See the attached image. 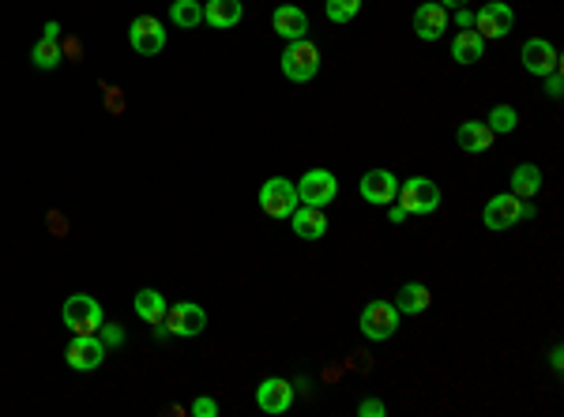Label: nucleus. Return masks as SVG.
<instances>
[{
  "instance_id": "obj_1",
  "label": "nucleus",
  "mask_w": 564,
  "mask_h": 417,
  "mask_svg": "<svg viewBox=\"0 0 564 417\" xmlns=\"http://www.w3.org/2000/svg\"><path fill=\"white\" fill-rule=\"evenodd\" d=\"M534 215H538V207L531 200H519L512 192H500V196H493L486 203L482 222H486V229H512L515 222H527Z\"/></svg>"
},
{
  "instance_id": "obj_2",
  "label": "nucleus",
  "mask_w": 564,
  "mask_h": 417,
  "mask_svg": "<svg viewBox=\"0 0 564 417\" xmlns=\"http://www.w3.org/2000/svg\"><path fill=\"white\" fill-rule=\"evenodd\" d=\"M60 324L76 331V335H98V327L106 324V312L91 294H72L65 308H60Z\"/></svg>"
},
{
  "instance_id": "obj_3",
  "label": "nucleus",
  "mask_w": 564,
  "mask_h": 417,
  "mask_svg": "<svg viewBox=\"0 0 564 417\" xmlns=\"http://www.w3.org/2000/svg\"><path fill=\"white\" fill-rule=\"evenodd\" d=\"M282 75L290 79V83H309L312 75L320 72V49L312 46L309 38H301V41H290V46L282 49Z\"/></svg>"
},
{
  "instance_id": "obj_4",
  "label": "nucleus",
  "mask_w": 564,
  "mask_h": 417,
  "mask_svg": "<svg viewBox=\"0 0 564 417\" xmlns=\"http://www.w3.org/2000/svg\"><path fill=\"white\" fill-rule=\"evenodd\" d=\"M395 200H399L407 215H433L441 207V189L429 177H410V181H399V196Z\"/></svg>"
},
{
  "instance_id": "obj_5",
  "label": "nucleus",
  "mask_w": 564,
  "mask_h": 417,
  "mask_svg": "<svg viewBox=\"0 0 564 417\" xmlns=\"http://www.w3.org/2000/svg\"><path fill=\"white\" fill-rule=\"evenodd\" d=\"M399 331V308L395 301H369L362 308V335L369 342H388Z\"/></svg>"
},
{
  "instance_id": "obj_6",
  "label": "nucleus",
  "mask_w": 564,
  "mask_h": 417,
  "mask_svg": "<svg viewBox=\"0 0 564 417\" xmlns=\"http://www.w3.org/2000/svg\"><path fill=\"white\" fill-rule=\"evenodd\" d=\"M260 211L271 218H290L298 211V184L286 177H271L260 189Z\"/></svg>"
},
{
  "instance_id": "obj_7",
  "label": "nucleus",
  "mask_w": 564,
  "mask_h": 417,
  "mask_svg": "<svg viewBox=\"0 0 564 417\" xmlns=\"http://www.w3.org/2000/svg\"><path fill=\"white\" fill-rule=\"evenodd\" d=\"M336 196H339V181L331 170H309L298 184V203L305 207H331Z\"/></svg>"
},
{
  "instance_id": "obj_8",
  "label": "nucleus",
  "mask_w": 564,
  "mask_h": 417,
  "mask_svg": "<svg viewBox=\"0 0 564 417\" xmlns=\"http://www.w3.org/2000/svg\"><path fill=\"white\" fill-rule=\"evenodd\" d=\"M166 327H170V335H177V339H196L207 331V312L196 301H181L166 312Z\"/></svg>"
},
{
  "instance_id": "obj_9",
  "label": "nucleus",
  "mask_w": 564,
  "mask_h": 417,
  "mask_svg": "<svg viewBox=\"0 0 564 417\" xmlns=\"http://www.w3.org/2000/svg\"><path fill=\"white\" fill-rule=\"evenodd\" d=\"M474 27L486 41L489 38H508L512 27H515V12H512V4H505V0H489V4H482V12L474 15Z\"/></svg>"
},
{
  "instance_id": "obj_10",
  "label": "nucleus",
  "mask_w": 564,
  "mask_h": 417,
  "mask_svg": "<svg viewBox=\"0 0 564 417\" xmlns=\"http://www.w3.org/2000/svg\"><path fill=\"white\" fill-rule=\"evenodd\" d=\"M129 41L139 57H158L166 49V27L155 15H136L132 27H129Z\"/></svg>"
},
{
  "instance_id": "obj_11",
  "label": "nucleus",
  "mask_w": 564,
  "mask_h": 417,
  "mask_svg": "<svg viewBox=\"0 0 564 417\" xmlns=\"http://www.w3.org/2000/svg\"><path fill=\"white\" fill-rule=\"evenodd\" d=\"M65 361L76 372H94L102 361H106V342H102L98 335H76L65 350Z\"/></svg>"
},
{
  "instance_id": "obj_12",
  "label": "nucleus",
  "mask_w": 564,
  "mask_h": 417,
  "mask_svg": "<svg viewBox=\"0 0 564 417\" xmlns=\"http://www.w3.org/2000/svg\"><path fill=\"white\" fill-rule=\"evenodd\" d=\"M519 60H524V68L531 75H542V79L560 68V53H557L553 41H546V38H531L524 46V53H519Z\"/></svg>"
},
{
  "instance_id": "obj_13",
  "label": "nucleus",
  "mask_w": 564,
  "mask_h": 417,
  "mask_svg": "<svg viewBox=\"0 0 564 417\" xmlns=\"http://www.w3.org/2000/svg\"><path fill=\"white\" fill-rule=\"evenodd\" d=\"M256 406H260L264 413H286L290 406H294V384L282 380V377L260 380V387H256Z\"/></svg>"
},
{
  "instance_id": "obj_14",
  "label": "nucleus",
  "mask_w": 564,
  "mask_h": 417,
  "mask_svg": "<svg viewBox=\"0 0 564 417\" xmlns=\"http://www.w3.org/2000/svg\"><path fill=\"white\" fill-rule=\"evenodd\" d=\"M395 196H399V177H395L391 170H369L362 177V200L365 203L388 207V203H395Z\"/></svg>"
},
{
  "instance_id": "obj_15",
  "label": "nucleus",
  "mask_w": 564,
  "mask_h": 417,
  "mask_svg": "<svg viewBox=\"0 0 564 417\" xmlns=\"http://www.w3.org/2000/svg\"><path fill=\"white\" fill-rule=\"evenodd\" d=\"M448 31V8H441L433 0V4H422L414 12V34L422 38V41H436V38H444Z\"/></svg>"
},
{
  "instance_id": "obj_16",
  "label": "nucleus",
  "mask_w": 564,
  "mask_h": 417,
  "mask_svg": "<svg viewBox=\"0 0 564 417\" xmlns=\"http://www.w3.org/2000/svg\"><path fill=\"white\" fill-rule=\"evenodd\" d=\"M290 226H294V234L301 241H320L327 234V215H324V207H305L298 203V211L290 215Z\"/></svg>"
},
{
  "instance_id": "obj_17",
  "label": "nucleus",
  "mask_w": 564,
  "mask_h": 417,
  "mask_svg": "<svg viewBox=\"0 0 564 417\" xmlns=\"http://www.w3.org/2000/svg\"><path fill=\"white\" fill-rule=\"evenodd\" d=\"M455 143H459V151H467V155H482L493 147V132L486 120H467L455 129Z\"/></svg>"
},
{
  "instance_id": "obj_18",
  "label": "nucleus",
  "mask_w": 564,
  "mask_h": 417,
  "mask_svg": "<svg viewBox=\"0 0 564 417\" xmlns=\"http://www.w3.org/2000/svg\"><path fill=\"white\" fill-rule=\"evenodd\" d=\"M241 0H207L203 4V23H211L215 31H229V27H237L241 23Z\"/></svg>"
},
{
  "instance_id": "obj_19",
  "label": "nucleus",
  "mask_w": 564,
  "mask_h": 417,
  "mask_svg": "<svg viewBox=\"0 0 564 417\" xmlns=\"http://www.w3.org/2000/svg\"><path fill=\"white\" fill-rule=\"evenodd\" d=\"M275 34H282L286 41H301L309 34V15L298 4H279L275 8Z\"/></svg>"
},
{
  "instance_id": "obj_20",
  "label": "nucleus",
  "mask_w": 564,
  "mask_h": 417,
  "mask_svg": "<svg viewBox=\"0 0 564 417\" xmlns=\"http://www.w3.org/2000/svg\"><path fill=\"white\" fill-rule=\"evenodd\" d=\"M429 305H433V294L422 282H407L399 294H395V308H399V316H422Z\"/></svg>"
},
{
  "instance_id": "obj_21",
  "label": "nucleus",
  "mask_w": 564,
  "mask_h": 417,
  "mask_svg": "<svg viewBox=\"0 0 564 417\" xmlns=\"http://www.w3.org/2000/svg\"><path fill=\"white\" fill-rule=\"evenodd\" d=\"M452 57L459 65H478V60L486 57V38L478 31H459L455 41H452Z\"/></svg>"
},
{
  "instance_id": "obj_22",
  "label": "nucleus",
  "mask_w": 564,
  "mask_h": 417,
  "mask_svg": "<svg viewBox=\"0 0 564 417\" xmlns=\"http://www.w3.org/2000/svg\"><path fill=\"white\" fill-rule=\"evenodd\" d=\"M538 192H542V165H534V162L515 165V170H512V196L534 200Z\"/></svg>"
},
{
  "instance_id": "obj_23",
  "label": "nucleus",
  "mask_w": 564,
  "mask_h": 417,
  "mask_svg": "<svg viewBox=\"0 0 564 417\" xmlns=\"http://www.w3.org/2000/svg\"><path fill=\"white\" fill-rule=\"evenodd\" d=\"M136 316L143 320V324H166V312H170V305H166V297L158 294V289H139L136 294Z\"/></svg>"
},
{
  "instance_id": "obj_24",
  "label": "nucleus",
  "mask_w": 564,
  "mask_h": 417,
  "mask_svg": "<svg viewBox=\"0 0 564 417\" xmlns=\"http://www.w3.org/2000/svg\"><path fill=\"white\" fill-rule=\"evenodd\" d=\"M170 23L181 31H192L203 23V4L200 0H174L170 4Z\"/></svg>"
},
{
  "instance_id": "obj_25",
  "label": "nucleus",
  "mask_w": 564,
  "mask_h": 417,
  "mask_svg": "<svg viewBox=\"0 0 564 417\" xmlns=\"http://www.w3.org/2000/svg\"><path fill=\"white\" fill-rule=\"evenodd\" d=\"M31 60H34V68L41 72H49L57 68L60 60H65V49H60V41H49V38H38L34 41V49H31Z\"/></svg>"
},
{
  "instance_id": "obj_26",
  "label": "nucleus",
  "mask_w": 564,
  "mask_h": 417,
  "mask_svg": "<svg viewBox=\"0 0 564 417\" xmlns=\"http://www.w3.org/2000/svg\"><path fill=\"white\" fill-rule=\"evenodd\" d=\"M489 124V132L493 136H505V132H515V124H519V113L512 106H493V113L486 117Z\"/></svg>"
},
{
  "instance_id": "obj_27",
  "label": "nucleus",
  "mask_w": 564,
  "mask_h": 417,
  "mask_svg": "<svg viewBox=\"0 0 564 417\" xmlns=\"http://www.w3.org/2000/svg\"><path fill=\"white\" fill-rule=\"evenodd\" d=\"M324 12H327V19L331 23H354V15L362 12V0H327L324 4Z\"/></svg>"
},
{
  "instance_id": "obj_28",
  "label": "nucleus",
  "mask_w": 564,
  "mask_h": 417,
  "mask_svg": "<svg viewBox=\"0 0 564 417\" xmlns=\"http://www.w3.org/2000/svg\"><path fill=\"white\" fill-rule=\"evenodd\" d=\"M98 339L106 342V346H121L124 342V327L121 324H102L98 327Z\"/></svg>"
},
{
  "instance_id": "obj_29",
  "label": "nucleus",
  "mask_w": 564,
  "mask_h": 417,
  "mask_svg": "<svg viewBox=\"0 0 564 417\" xmlns=\"http://www.w3.org/2000/svg\"><path fill=\"white\" fill-rule=\"evenodd\" d=\"M188 413H192V417H215L219 413V403L215 399H196Z\"/></svg>"
},
{
  "instance_id": "obj_30",
  "label": "nucleus",
  "mask_w": 564,
  "mask_h": 417,
  "mask_svg": "<svg viewBox=\"0 0 564 417\" xmlns=\"http://www.w3.org/2000/svg\"><path fill=\"white\" fill-rule=\"evenodd\" d=\"M358 413H362V417H384V413H388V406H384L380 399H365V403L358 406Z\"/></svg>"
},
{
  "instance_id": "obj_31",
  "label": "nucleus",
  "mask_w": 564,
  "mask_h": 417,
  "mask_svg": "<svg viewBox=\"0 0 564 417\" xmlns=\"http://www.w3.org/2000/svg\"><path fill=\"white\" fill-rule=\"evenodd\" d=\"M546 94H550V98H560V94H564V91H560V68L546 75Z\"/></svg>"
},
{
  "instance_id": "obj_32",
  "label": "nucleus",
  "mask_w": 564,
  "mask_h": 417,
  "mask_svg": "<svg viewBox=\"0 0 564 417\" xmlns=\"http://www.w3.org/2000/svg\"><path fill=\"white\" fill-rule=\"evenodd\" d=\"M106 106H110L113 113H121V110H124V98L117 94V87H106Z\"/></svg>"
},
{
  "instance_id": "obj_33",
  "label": "nucleus",
  "mask_w": 564,
  "mask_h": 417,
  "mask_svg": "<svg viewBox=\"0 0 564 417\" xmlns=\"http://www.w3.org/2000/svg\"><path fill=\"white\" fill-rule=\"evenodd\" d=\"M41 38H49V41H60V23H57V19H49V23L41 27Z\"/></svg>"
},
{
  "instance_id": "obj_34",
  "label": "nucleus",
  "mask_w": 564,
  "mask_h": 417,
  "mask_svg": "<svg viewBox=\"0 0 564 417\" xmlns=\"http://www.w3.org/2000/svg\"><path fill=\"white\" fill-rule=\"evenodd\" d=\"M455 23H459V27H463V31H467V27L474 23V15H470L467 8H455Z\"/></svg>"
},
{
  "instance_id": "obj_35",
  "label": "nucleus",
  "mask_w": 564,
  "mask_h": 417,
  "mask_svg": "<svg viewBox=\"0 0 564 417\" xmlns=\"http://www.w3.org/2000/svg\"><path fill=\"white\" fill-rule=\"evenodd\" d=\"M388 207H391V203H388ZM388 218H391V222H407L410 215L403 211V207H399V203H395V207H391V211H388Z\"/></svg>"
},
{
  "instance_id": "obj_36",
  "label": "nucleus",
  "mask_w": 564,
  "mask_h": 417,
  "mask_svg": "<svg viewBox=\"0 0 564 417\" xmlns=\"http://www.w3.org/2000/svg\"><path fill=\"white\" fill-rule=\"evenodd\" d=\"M60 49H65V46H60ZM65 53H68L72 60H79V57H83V46H79V41H68V49H65Z\"/></svg>"
},
{
  "instance_id": "obj_37",
  "label": "nucleus",
  "mask_w": 564,
  "mask_h": 417,
  "mask_svg": "<svg viewBox=\"0 0 564 417\" xmlns=\"http://www.w3.org/2000/svg\"><path fill=\"white\" fill-rule=\"evenodd\" d=\"M441 8H467V0H436Z\"/></svg>"
}]
</instances>
